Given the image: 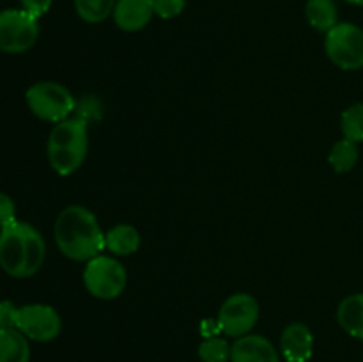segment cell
Listing matches in <instances>:
<instances>
[{"mask_svg":"<svg viewBox=\"0 0 363 362\" xmlns=\"http://www.w3.org/2000/svg\"><path fill=\"white\" fill-rule=\"evenodd\" d=\"M59 251L71 261H89L105 248V233L98 219L85 206L73 204L59 213L53 226Z\"/></svg>","mask_w":363,"mask_h":362,"instance_id":"cell-1","label":"cell"},{"mask_svg":"<svg viewBox=\"0 0 363 362\" xmlns=\"http://www.w3.org/2000/svg\"><path fill=\"white\" fill-rule=\"evenodd\" d=\"M46 258L43 234L32 224L14 220L0 229V268L11 277L27 279L41 270Z\"/></svg>","mask_w":363,"mask_h":362,"instance_id":"cell-2","label":"cell"},{"mask_svg":"<svg viewBox=\"0 0 363 362\" xmlns=\"http://www.w3.org/2000/svg\"><path fill=\"white\" fill-rule=\"evenodd\" d=\"M48 162L60 176L77 172L89 153V123L82 117H67L52 128L46 144Z\"/></svg>","mask_w":363,"mask_h":362,"instance_id":"cell-3","label":"cell"},{"mask_svg":"<svg viewBox=\"0 0 363 362\" xmlns=\"http://www.w3.org/2000/svg\"><path fill=\"white\" fill-rule=\"evenodd\" d=\"M30 112L41 121L60 123L77 110V99L59 82H38L25 92Z\"/></svg>","mask_w":363,"mask_h":362,"instance_id":"cell-4","label":"cell"},{"mask_svg":"<svg viewBox=\"0 0 363 362\" xmlns=\"http://www.w3.org/2000/svg\"><path fill=\"white\" fill-rule=\"evenodd\" d=\"M128 283L126 268L112 256H96L89 259L84 270V284L92 297L113 300L123 295Z\"/></svg>","mask_w":363,"mask_h":362,"instance_id":"cell-5","label":"cell"},{"mask_svg":"<svg viewBox=\"0 0 363 362\" xmlns=\"http://www.w3.org/2000/svg\"><path fill=\"white\" fill-rule=\"evenodd\" d=\"M325 50L337 67L354 71L363 67V31L353 23H337L326 32Z\"/></svg>","mask_w":363,"mask_h":362,"instance_id":"cell-6","label":"cell"},{"mask_svg":"<svg viewBox=\"0 0 363 362\" xmlns=\"http://www.w3.org/2000/svg\"><path fill=\"white\" fill-rule=\"evenodd\" d=\"M39 35L38 18L23 9L0 11V52L23 53L35 45Z\"/></svg>","mask_w":363,"mask_h":362,"instance_id":"cell-7","label":"cell"},{"mask_svg":"<svg viewBox=\"0 0 363 362\" xmlns=\"http://www.w3.org/2000/svg\"><path fill=\"white\" fill-rule=\"evenodd\" d=\"M259 319V304L252 295L234 293L218 311L220 332L229 337H243L254 330Z\"/></svg>","mask_w":363,"mask_h":362,"instance_id":"cell-8","label":"cell"},{"mask_svg":"<svg viewBox=\"0 0 363 362\" xmlns=\"http://www.w3.org/2000/svg\"><path fill=\"white\" fill-rule=\"evenodd\" d=\"M16 329L27 339L48 343L59 337L62 330V319L52 305L27 304L18 309Z\"/></svg>","mask_w":363,"mask_h":362,"instance_id":"cell-9","label":"cell"},{"mask_svg":"<svg viewBox=\"0 0 363 362\" xmlns=\"http://www.w3.org/2000/svg\"><path fill=\"white\" fill-rule=\"evenodd\" d=\"M280 350L287 362H308L314 353V334L305 323H289L280 336Z\"/></svg>","mask_w":363,"mask_h":362,"instance_id":"cell-10","label":"cell"},{"mask_svg":"<svg viewBox=\"0 0 363 362\" xmlns=\"http://www.w3.org/2000/svg\"><path fill=\"white\" fill-rule=\"evenodd\" d=\"M230 362H280V355L264 336L247 334L230 344Z\"/></svg>","mask_w":363,"mask_h":362,"instance_id":"cell-11","label":"cell"},{"mask_svg":"<svg viewBox=\"0 0 363 362\" xmlns=\"http://www.w3.org/2000/svg\"><path fill=\"white\" fill-rule=\"evenodd\" d=\"M113 21L124 32H138L155 16V0H117Z\"/></svg>","mask_w":363,"mask_h":362,"instance_id":"cell-12","label":"cell"},{"mask_svg":"<svg viewBox=\"0 0 363 362\" xmlns=\"http://www.w3.org/2000/svg\"><path fill=\"white\" fill-rule=\"evenodd\" d=\"M140 233L131 224H117L105 233V248L116 256H131L140 248Z\"/></svg>","mask_w":363,"mask_h":362,"instance_id":"cell-13","label":"cell"},{"mask_svg":"<svg viewBox=\"0 0 363 362\" xmlns=\"http://www.w3.org/2000/svg\"><path fill=\"white\" fill-rule=\"evenodd\" d=\"M337 319L350 336L363 341V293L344 298L337 309Z\"/></svg>","mask_w":363,"mask_h":362,"instance_id":"cell-14","label":"cell"},{"mask_svg":"<svg viewBox=\"0 0 363 362\" xmlns=\"http://www.w3.org/2000/svg\"><path fill=\"white\" fill-rule=\"evenodd\" d=\"M30 344L18 329L0 330V362H28Z\"/></svg>","mask_w":363,"mask_h":362,"instance_id":"cell-15","label":"cell"},{"mask_svg":"<svg viewBox=\"0 0 363 362\" xmlns=\"http://www.w3.org/2000/svg\"><path fill=\"white\" fill-rule=\"evenodd\" d=\"M308 25L318 32H328L339 23V11L333 0H308L305 6Z\"/></svg>","mask_w":363,"mask_h":362,"instance_id":"cell-16","label":"cell"},{"mask_svg":"<svg viewBox=\"0 0 363 362\" xmlns=\"http://www.w3.org/2000/svg\"><path fill=\"white\" fill-rule=\"evenodd\" d=\"M117 0H74V11L87 23H101L113 14Z\"/></svg>","mask_w":363,"mask_h":362,"instance_id":"cell-17","label":"cell"},{"mask_svg":"<svg viewBox=\"0 0 363 362\" xmlns=\"http://www.w3.org/2000/svg\"><path fill=\"white\" fill-rule=\"evenodd\" d=\"M330 165L333 167L335 172H350L358 162V146L357 142L347 141V138H342V141L335 142L330 151Z\"/></svg>","mask_w":363,"mask_h":362,"instance_id":"cell-18","label":"cell"},{"mask_svg":"<svg viewBox=\"0 0 363 362\" xmlns=\"http://www.w3.org/2000/svg\"><path fill=\"white\" fill-rule=\"evenodd\" d=\"M340 128H342L344 138L357 144L363 142V103H357L344 110L340 117Z\"/></svg>","mask_w":363,"mask_h":362,"instance_id":"cell-19","label":"cell"},{"mask_svg":"<svg viewBox=\"0 0 363 362\" xmlns=\"http://www.w3.org/2000/svg\"><path fill=\"white\" fill-rule=\"evenodd\" d=\"M199 358L202 362H227L230 361V344L223 337H208L199 346Z\"/></svg>","mask_w":363,"mask_h":362,"instance_id":"cell-20","label":"cell"},{"mask_svg":"<svg viewBox=\"0 0 363 362\" xmlns=\"http://www.w3.org/2000/svg\"><path fill=\"white\" fill-rule=\"evenodd\" d=\"M186 7V0H155V14L162 20L179 16Z\"/></svg>","mask_w":363,"mask_h":362,"instance_id":"cell-21","label":"cell"},{"mask_svg":"<svg viewBox=\"0 0 363 362\" xmlns=\"http://www.w3.org/2000/svg\"><path fill=\"white\" fill-rule=\"evenodd\" d=\"M18 309L11 300H0V330L16 329Z\"/></svg>","mask_w":363,"mask_h":362,"instance_id":"cell-22","label":"cell"},{"mask_svg":"<svg viewBox=\"0 0 363 362\" xmlns=\"http://www.w3.org/2000/svg\"><path fill=\"white\" fill-rule=\"evenodd\" d=\"M16 220V206L7 194L0 192V229Z\"/></svg>","mask_w":363,"mask_h":362,"instance_id":"cell-23","label":"cell"},{"mask_svg":"<svg viewBox=\"0 0 363 362\" xmlns=\"http://www.w3.org/2000/svg\"><path fill=\"white\" fill-rule=\"evenodd\" d=\"M20 4H21V9L27 11L30 16L38 18L39 20V18L45 16V14L48 13L53 0H20Z\"/></svg>","mask_w":363,"mask_h":362,"instance_id":"cell-24","label":"cell"},{"mask_svg":"<svg viewBox=\"0 0 363 362\" xmlns=\"http://www.w3.org/2000/svg\"><path fill=\"white\" fill-rule=\"evenodd\" d=\"M346 2L353 4V6H360V7H363V0H346Z\"/></svg>","mask_w":363,"mask_h":362,"instance_id":"cell-25","label":"cell"}]
</instances>
